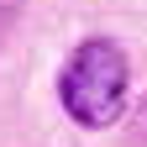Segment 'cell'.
Wrapping results in <instances>:
<instances>
[{
  "label": "cell",
  "mask_w": 147,
  "mask_h": 147,
  "mask_svg": "<svg viewBox=\"0 0 147 147\" xmlns=\"http://www.w3.org/2000/svg\"><path fill=\"white\" fill-rule=\"evenodd\" d=\"M126 53L110 42V37H89V42L74 47V58L63 63V79H58V95H63V110L79 126L100 131L121 116L126 105Z\"/></svg>",
  "instance_id": "1"
}]
</instances>
